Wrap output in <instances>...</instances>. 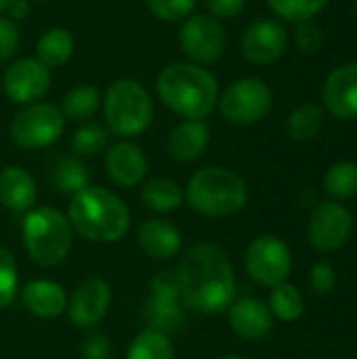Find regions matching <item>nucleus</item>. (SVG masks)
<instances>
[{"label":"nucleus","mask_w":357,"mask_h":359,"mask_svg":"<svg viewBox=\"0 0 357 359\" xmlns=\"http://www.w3.org/2000/svg\"><path fill=\"white\" fill-rule=\"evenodd\" d=\"M177 278L183 305L196 313L215 316L229 309L236 301V278L229 257L210 242L187 248Z\"/></svg>","instance_id":"obj_1"},{"label":"nucleus","mask_w":357,"mask_h":359,"mask_svg":"<svg viewBox=\"0 0 357 359\" xmlns=\"http://www.w3.org/2000/svg\"><path fill=\"white\" fill-rule=\"evenodd\" d=\"M158 99L183 120H204L219 101L215 74L191 61H175L160 69L156 78Z\"/></svg>","instance_id":"obj_2"},{"label":"nucleus","mask_w":357,"mask_h":359,"mask_svg":"<svg viewBox=\"0 0 357 359\" xmlns=\"http://www.w3.org/2000/svg\"><path fill=\"white\" fill-rule=\"evenodd\" d=\"M69 225L90 242L112 244L130 227V212L114 191L88 185L69 202Z\"/></svg>","instance_id":"obj_3"},{"label":"nucleus","mask_w":357,"mask_h":359,"mask_svg":"<svg viewBox=\"0 0 357 359\" xmlns=\"http://www.w3.org/2000/svg\"><path fill=\"white\" fill-rule=\"evenodd\" d=\"M185 200L194 212L221 219L244 208L248 202V185L229 168L206 166L191 175L185 189Z\"/></svg>","instance_id":"obj_4"},{"label":"nucleus","mask_w":357,"mask_h":359,"mask_svg":"<svg viewBox=\"0 0 357 359\" xmlns=\"http://www.w3.org/2000/svg\"><path fill=\"white\" fill-rule=\"evenodd\" d=\"M101 105L105 128L122 139L143 135L154 122L151 95L135 78L114 80L105 90Z\"/></svg>","instance_id":"obj_5"},{"label":"nucleus","mask_w":357,"mask_h":359,"mask_svg":"<svg viewBox=\"0 0 357 359\" xmlns=\"http://www.w3.org/2000/svg\"><path fill=\"white\" fill-rule=\"evenodd\" d=\"M23 246L29 259L40 267L63 263L72 250L69 219L50 206L29 210L23 221Z\"/></svg>","instance_id":"obj_6"},{"label":"nucleus","mask_w":357,"mask_h":359,"mask_svg":"<svg viewBox=\"0 0 357 359\" xmlns=\"http://www.w3.org/2000/svg\"><path fill=\"white\" fill-rule=\"evenodd\" d=\"M274 103V93L267 82L255 76L234 80L217 101L219 114L225 122L248 126L263 120Z\"/></svg>","instance_id":"obj_7"},{"label":"nucleus","mask_w":357,"mask_h":359,"mask_svg":"<svg viewBox=\"0 0 357 359\" xmlns=\"http://www.w3.org/2000/svg\"><path fill=\"white\" fill-rule=\"evenodd\" d=\"M65 128L61 109L48 101H36L23 105V109L11 122V139L17 147L36 151L53 145Z\"/></svg>","instance_id":"obj_8"},{"label":"nucleus","mask_w":357,"mask_h":359,"mask_svg":"<svg viewBox=\"0 0 357 359\" xmlns=\"http://www.w3.org/2000/svg\"><path fill=\"white\" fill-rule=\"evenodd\" d=\"M179 48L185 61L198 65H213L221 61L227 48V32L219 19L204 13H194L181 21L179 27Z\"/></svg>","instance_id":"obj_9"},{"label":"nucleus","mask_w":357,"mask_h":359,"mask_svg":"<svg viewBox=\"0 0 357 359\" xmlns=\"http://www.w3.org/2000/svg\"><path fill=\"white\" fill-rule=\"evenodd\" d=\"M246 273L265 288L284 284L292 269V255L286 242L278 236H259L250 242L244 255Z\"/></svg>","instance_id":"obj_10"},{"label":"nucleus","mask_w":357,"mask_h":359,"mask_svg":"<svg viewBox=\"0 0 357 359\" xmlns=\"http://www.w3.org/2000/svg\"><path fill=\"white\" fill-rule=\"evenodd\" d=\"M353 215L341 202H322L314 208L307 225L309 244L318 252L341 250L353 233Z\"/></svg>","instance_id":"obj_11"},{"label":"nucleus","mask_w":357,"mask_h":359,"mask_svg":"<svg viewBox=\"0 0 357 359\" xmlns=\"http://www.w3.org/2000/svg\"><path fill=\"white\" fill-rule=\"evenodd\" d=\"M50 69L36 57H23L6 65L2 74L4 95L19 105L42 101L50 90Z\"/></svg>","instance_id":"obj_12"},{"label":"nucleus","mask_w":357,"mask_h":359,"mask_svg":"<svg viewBox=\"0 0 357 359\" xmlns=\"http://www.w3.org/2000/svg\"><path fill=\"white\" fill-rule=\"evenodd\" d=\"M179 278L173 271H162L151 280V297L145 305V322L149 328L164 334L175 332L183 324Z\"/></svg>","instance_id":"obj_13"},{"label":"nucleus","mask_w":357,"mask_h":359,"mask_svg":"<svg viewBox=\"0 0 357 359\" xmlns=\"http://www.w3.org/2000/svg\"><path fill=\"white\" fill-rule=\"evenodd\" d=\"M240 48L252 65H271L286 53L288 32L276 19H259L244 29Z\"/></svg>","instance_id":"obj_14"},{"label":"nucleus","mask_w":357,"mask_h":359,"mask_svg":"<svg viewBox=\"0 0 357 359\" xmlns=\"http://www.w3.org/2000/svg\"><path fill=\"white\" fill-rule=\"evenodd\" d=\"M109 303H112L109 284L103 278H88L74 290L65 311L74 326L82 330H90L105 318Z\"/></svg>","instance_id":"obj_15"},{"label":"nucleus","mask_w":357,"mask_h":359,"mask_svg":"<svg viewBox=\"0 0 357 359\" xmlns=\"http://www.w3.org/2000/svg\"><path fill=\"white\" fill-rule=\"evenodd\" d=\"M324 105L341 120H357V63L332 69L324 82Z\"/></svg>","instance_id":"obj_16"},{"label":"nucleus","mask_w":357,"mask_h":359,"mask_svg":"<svg viewBox=\"0 0 357 359\" xmlns=\"http://www.w3.org/2000/svg\"><path fill=\"white\" fill-rule=\"evenodd\" d=\"M107 177L120 187H135L147 175V158L143 149L130 141L112 145L105 154Z\"/></svg>","instance_id":"obj_17"},{"label":"nucleus","mask_w":357,"mask_h":359,"mask_svg":"<svg viewBox=\"0 0 357 359\" xmlns=\"http://www.w3.org/2000/svg\"><path fill=\"white\" fill-rule=\"evenodd\" d=\"M229 326L244 341H263L274 328V316L265 303L240 299L229 307Z\"/></svg>","instance_id":"obj_18"},{"label":"nucleus","mask_w":357,"mask_h":359,"mask_svg":"<svg viewBox=\"0 0 357 359\" xmlns=\"http://www.w3.org/2000/svg\"><path fill=\"white\" fill-rule=\"evenodd\" d=\"M210 143V128L204 120H181L168 135L166 149L177 162H196Z\"/></svg>","instance_id":"obj_19"},{"label":"nucleus","mask_w":357,"mask_h":359,"mask_svg":"<svg viewBox=\"0 0 357 359\" xmlns=\"http://www.w3.org/2000/svg\"><path fill=\"white\" fill-rule=\"evenodd\" d=\"M21 305L27 313L50 320L59 318L67 309V294L63 286L50 280H36L23 286L21 290Z\"/></svg>","instance_id":"obj_20"},{"label":"nucleus","mask_w":357,"mask_h":359,"mask_svg":"<svg viewBox=\"0 0 357 359\" xmlns=\"http://www.w3.org/2000/svg\"><path fill=\"white\" fill-rule=\"evenodd\" d=\"M137 240H139V246L143 248V252L156 261H168L181 250L179 229L164 219L145 221L139 227Z\"/></svg>","instance_id":"obj_21"},{"label":"nucleus","mask_w":357,"mask_h":359,"mask_svg":"<svg viewBox=\"0 0 357 359\" xmlns=\"http://www.w3.org/2000/svg\"><path fill=\"white\" fill-rule=\"evenodd\" d=\"M36 181L21 166H6L0 170V204L13 212H25L36 202Z\"/></svg>","instance_id":"obj_22"},{"label":"nucleus","mask_w":357,"mask_h":359,"mask_svg":"<svg viewBox=\"0 0 357 359\" xmlns=\"http://www.w3.org/2000/svg\"><path fill=\"white\" fill-rule=\"evenodd\" d=\"M74 50H76V42L72 32L59 25L44 29L36 42V59L44 63L48 69L63 67L74 57Z\"/></svg>","instance_id":"obj_23"},{"label":"nucleus","mask_w":357,"mask_h":359,"mask_svg":"<svg viewBox=\"0 0 357 359\" xmlns=\"http://www.w3.org/2000/svg\"><path fill=\"white\" fill-rule=\"evenodd\" d=\"M103 97L101 90L93 84H80L69 88L61 99V114L72 122H88L101 109Z\"/></svg>","instance_id":"obj_24"},{"label":"nucleus","mask_w":357,"mask_h":359,"mask_svg":"<svg viewBox=\"0 0 357 359\" xmlns=\"http://www.w3.org/2000/svg\"><path fill=\"white\" fill-rule=\"evenodd\" d=\"M141 198H143V204L149 208V210H156V212H175L183 206L185 202V191L170 179H164V177H156V179H149L141 191Z\"/></svg>","instance_id":"obj_25"},{"label":"nucleus","mask_w":357,"mask_h":359,"mask_svg":"<svg viewBox=\"0 0 357 359\" xmlns=\"http://www.w3.org/2000/svg\"><path fill=\"white\" fill-rule=\"evenodd\" d=\"M50 181L61 194L76 196L78 191L88 187L90 172L78 158L61 156V158H57V162L50 168Z\"/></svg>","instance_id":"obj_26"},{"label":"nucleus","mask_w":357,"mask_h":359,"mask_svg":"<svg viewBox=\"0 0 357 359\" xmlns=\"http://www.w3.org/2000/svg\"><path fill=\"white\" fill-rule=\"evenodd\" d=\"M324 191L332 202H347L357 196V164L343 160L324 175Z\"/></svg>","instance_id":"obj_27"},{"label":"nucleus","mask_w":357,"mask_h":359,"mask_svg":"<svg viewBox=\"0 0 357 359\" xmlns=\"http://www.w3.org/2000/svg\"><path fill=\"white\" fill-rule=\"evenodd\" d=\"M126 359H175V349L168 334L145 328L133 339Z\"/></svg>","instance_id":"obj_28"},{"label":"nucleus","mask_w":357,"mask_h":359,"mask_svg":"<svg viewBox=\"0 0 357 359\" xmlns=\"http://www.w3.org/2000/svg\"><path fill=\"white\" fill-rule=\"evenodd\" d=\"M324 124V111L316 103H305L299 105L290 116H288V135L297 143H307L318 137Z\"/></svg>","instance_id":"obj_29"},{"label":"nucleus","mask_w":357,"mask_h":359,"mask_svg":"<svg viewBox=\"0 0 357 359\" xmlns=\"http://www.w3.org/2000/svg\"><path fill=\"white\" fill-rule=\"evenodd\" d=\"M267 307L274 318H278L282 322H297L305 313V299L297 286L284 282V284L271 288Z\"/></svg>","instance_id":"obj_30"},{"label":"nucleus","mask_w":357,"mask_h":359,"mask_svg":"<svg viewBox=\"0 0 357 359\" xmlns=\"http://www.w3.org/2000/svg\"><path fill=\"white\" fill-rule=\"evenodd\" d=\"M107 141H109V130L105 128V124H97V122L88 120L74 130L72 149L76 156L88 158V156L101 154L107 147Z\"/></svg>","instance_id":"obj_31"},{"label":"nucleus","mask_w":357,"mask_h":359,"mask_svg":"<svg viewBox=\"0 0 357 359\" xmlns=\"http://www.w3.org/2000/svg\"><path fill=\"white\" fill-rule=\"evenodd\" d=\"M267 4L284 21L301 23L314 19L328 4V0H267Z\"/></svg>","instance_id":"obj_32"},{"label":"nucleus","mask_w":357,"mask_h":359,"mask_svg":"<svg viewBox=\"0 0 357 359\" xmlns=\"http://www.w3.org/2000/svg\"><path fill=\"white\" fill-rule=\"evenodd\" d=\"M147 11L166 23H177L187 19L189 15H194L198 0H143Z\"/></svg>","instance_id":"obj_33"},{"label":"nucleus","mask_w":357,"mask_h":359,"mask_svg":"<svg viewBox=\"0 0 357 359\" xmlns=\"http://www.w3.org/2000/svg\"><path fill=\"white\" fill-rule=\"evenodd\" d=\"M17 284H19V273H17L15 257L0 246V309L8 307L15 301Z\"/></svg>","instance_id":"obj_34"},{"label":"nucleus","mask_w":357,"mask_h":359,"mask_svg":"<svg viewBox=\"0 0 357 359\" xmlns=\"http://www.w3.org/2000/svg\"><path fill=\"white\" fill-rule=\"evenodd\" d=\"M295 44L301 53H318L324 44V32L322 27L314 21V19H307V21H301L297 23V32H295Z\"/></svg>","instance_id":"obj_35"},{"label":"nucleus","mask_w":357,"mask_h":359,"mask_svg":"<svg viewBox=\"0 0 357 359\" xmlns=\"http://www.w3.org/2000/svg\"><path fill=\"white\" fill-rule=\"evenodd\" d=\"M80 358L82 359H112V343L107 334L88 330L80 341Z\"/></svg>","instance_id":"obj_36"},{"label":"nucleus","mask_w":357,"mask_h":359,"mask_svg":"<svg viewBox=\"0 0 357 359\" xmlns=\"http://www.w3.org/2000/svg\"><path fill=\"white\" fill-rule=\"evenodd\" d=\"M335 286H337V271L330 263L322 261L311 267V271H309L311 292H316L318 297H326L335 290Z\"/></svg>","instance_id":"obj_37"},{"label":"nucleus","mask_w":357,"mask_h":359,"mask_svg":"<svg viewBox=\"0 0 357 359\" xmlns=\"http://www.w3.org/2000/svg\"><path fill=\"white\" fill-rule=\"evenodd\" d=\"M19 27L6 15H0V63L8 61L19 48Z\"/></svg>","instance_id":"obj_38"},{"label":"nucleus","mask_w":357,"mask_h":359,"mask_svg":"<svg viewBox=\"0 0 357 359\" xmlns=\"http://www.w3.org/2000/svg\"><path fill=\"white\" fill-rule=\"evenodd\" d=\"M204 4L208 8V15H213L215 19L223 21V19L238 17L244 11L246 0H204Z\"/></svg>","instance_id":"obj_39"},{"label":"nucleus","mask_w":357,"mask_h":359,"mask_svg":"<svg viewBox=\"0 0 357 359\" xmlns=\"http://www.w3.org/2000/svg\"><path fill=\"white\" fill-rule=\"evenodd\" d=\"M6 17L13 19L15 23L17 21H25L32 13V2L29 0H8L6 2V8H4Z\"/></svg>","instance_id":"obj_40"},{"label":"nucleus","mask_w":357,"mask_h":359,"mask_svg":"<svg viewBox=\"0 0 357 359\" xmlns=\"http://www.w3.org/2000/svg\"><path fill=\"white\" fill-rule=\"evenodd\" d=\"M6 2H8V0H0V15L4 13V8H6Z\"/></svg>","instance_id":"obj_41"},{"label":"nucleus","mask_w":357,"mask_h":359,"mask_svg":"<svg viewBox=\"0 0 357 359\" xmlns=\"http://www.w3.org/2000/svg\"><path fill=\"white\" fill-rule=\"evenodd\" d=\"M221 359H246V358H238V355H229V358H221Z\"/></svg>","instance_id":"obj_42"},{"label":"nucleus","mask_w":357,"mask_h":359,"mask_svg":"<svg viewBox=\"0 0 357 359\" xmlns=\"http://www.w3.org/2000/svg\"><path fill=\"white\" fill-rule=\"evenodd\" d=\"M36 2H46V0H36Z\"/></svg>","instance_id":"obj_43"},{"label":"nucleus","mask_w":357,"mask_h":359,"mask_svg":"<svg viewBox=\"0 0 357 359\" xmlns=\"http://www.w3.org/2000/svg\"><path fill=\"white\" fill-rule=\"evenodd\" d=\"M356 13H357V0H356Z\"/></svg>","instance_id":"obj_44"}]
</instances>
